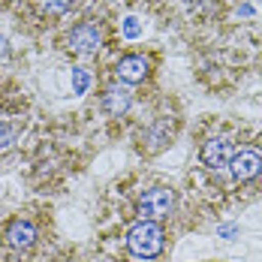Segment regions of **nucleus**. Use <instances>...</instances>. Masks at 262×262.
<instances>
[{"label": "nucleus", "instance_id": "f257e3e1", "mask_svg": "<svg viewBox=\"0 0 262 262\" xmlns=\"http://www.w3.org/2000/svg\"><path fill=\"white\" fill-rule=\"evenodd\" d=\"M166 244V235L160 229V223H148V220H139L127 232V250H130L136 259H154L160 256Z\"/></svg>", "mask_w": 262, "mask_h": 262}, {"label": "nucleus", "instance_id": "f03ea898", "mask_svg": "<svg viewBox=\"0 0 262 262\" xmlns=\"http://www.w3.org/2000/svg\"><path fill=\"white\" fill-rule=\"evenodd\" d=\"M175 208V193L169 187H148L139 199H136V214L139 220H148V223H157L166 220Z\"/></svg>", "mask_w": 262, "mask_h": 262}, {"label": "nucleus", "instance_id": "7ed1b4c3", "mask_svg": "<svg viewBox=\"0 0 262 262\" xmlns=\"http://www.w3.org/2000/svg\"><path fill=\"white\" fill-rule=\"evenodd\" d=\"M67 49L73 54H97L103 49V27L97 21H81L70 30L67 36Z\"/></svg>", "mask_w": 262, "mask_h": 262}, {"label": "nucleus", "instance_id": "20e7f679", "mask_svg": "<svg viewBox=\"0 0 262 262\" xmlns=\"http://www.w3.org/2000/svg\"><path fill=\"white\" fill-rule=\"evenodd\" d=\"M148 73H151V60L145 54H124L115 67V76L121 84H139L148 79Z\"/></svg>", "mask_w": 262, "mask_h": 262}, {"label": "nucleus", "instance_id": "39448f33", "mask_svg": "<svg viewBox=\"0 0 262 262\" xmlns=\"http://www.w3.org/2000/svg\"><path fill=\"white\" fill-rule=\"evenodd\" d=\"M229 172H232V178H235L238 184L253 181L262 172V154L253 151V148H241V151L232 154V160H229Z\"/></svg>", "mask_w": 262, "mask_h": 262}, {"label": "nucleus", "instance_id": "423d86ee", "mask_svg": "<svg viewBox=\"0 0 262 262\" xmlns=\"http://www.w3.org/2000/svg\"><path fill=\"white\" fill-rule=\"evenodd\" d=\"M172 136H175V121L169 115H160L157 121L145 130V136H142V148L148 154H157V151H163L172 142Z\"/></svg>", "mask_w": 262, "mask_h": 262}, {"label": "nucleus", "instance_id": "0eeeda50", "mask_svg": "<svg viewBox=\"0 0 262 262\" xmlns=\"http://www.w3.org/2000/svg\"><path fill=\"white\" fill-rule=\"evenodd\" d=\"M232 154L235 151H232V142L226 136H211L208 142L202 145V151H199V157H202V163L208 169H226Z\"/></svg>", "mask_w": 262, "mask_h": 262}, {"label": "nucleus", "instance_id": "6e6552de", "mask_svg": "<svg viewBox=\"0 0 262 262\" xmlns=\"http://www.w3.org/2000/svg\"><path fill=\"white\" fill-rule=\"evenodd\" d=\"M100 105H103V112L108 118H124L133 105L130 88L127 84H108L103 91V97H100Z\"/></svg>", "mask_w": 262, "mask_h": 262}, {"label": "nucleus", "instance_id": "1a4fd4ad", "mask_svg": "<svg viewBox=\"0 0 262 262\" xmlns=\"http://www.w3.org/2000/svg\"><path fill=\"white\" fill-rule=\"evenodd\" d=\"M3 238H6V244L12 247V250H30L33 244H36V226L30 223V220H12L9 226H6V232H3Z\"/></svg>", "mask_w": 262, "mask_h": 262}, {"label": "nucleus", "instance_id": "9d476101", "mask_svg": "<svg viewBox=\"0 0 262 262\" xmlns=\"http://www.w3.org/2000/svg\"><path fill=\"white\" fill-rule=\"evenodd\" d=\"M18 136H21V124L18 121H0V151H9L15 142H18Z\"/></svg>", "mask_w": 262, "mask_h": 262}, {"label": "nucleus", "instance_id": "9b49d317", "mask_svg": "<svg viewBox=\"0 0 262 262\" xmlns=\"http://www.w3.org/2000/svg\"><path fill=\"white\" fill-rule=\"evenodd\" d=\"M76 0H42V12L46 15H63L67 9H73Z\"/></svg>", "mask_w": 262, "mask_h": 262}, {"label": "nucleus", "instance_id": "f8f14e48", "mask_svg": "<svg viewBox=\"0 0 262 262\" xmlns=\"http://www.w3.org/2000/svg\"><path fill=\"white\" fill-rule=\"evenodd\" d=\"M84 88H88V76H84L81 70H76V73H73V91H76V94H81Z\"/></svg>", "mask_w": 262, "mask_h": 262}, {"label": "nucleus", "instance_id": "ddd939ff", "mask_svg": "<svg viewBox=\"0 0 262 262\" xmlns=\"http://www.w3.org/2000/svg\"><path fill=\"white\" fill-rule=\"evenodd\" d=\"M9 54V42H6V36H0V57H6Z\"/></svg>", "mask_w": 262, "mask_h": 262}, {"label": "nucleus", "instance_id": "4468645a", "mask_svg": "<svg viewBox=\"0 0 262 262\" xmlns=\"http://www.w3.org/2000/svg\"><path fill=\"white\" fill-rule=\"evenodd\" d=\"M136 33H139V25H136V21H127V36H136Z\"/></svg>", "mask_w": 262, "mask_h": 262}, {"label": "nucleus", "instance_id": "2eb2a0df", "mask_svg": "<svg viewBox=\"0 0 262 262\" xmlns=\"http://www.w3.org/2000/svg\"><path fill=\"white\" fill-rule=\"evenodd\" d=\"M220 235H226V238H232V235H235V226H223V229H220Z\"/></svg>", "mask_w": 262, "mask_h": 262}]
</instances>
